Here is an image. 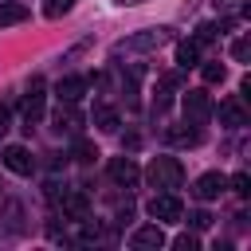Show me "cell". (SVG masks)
<instances>
[{
    "label": "cell",
    "instance_id": "cell-7",
    "mask_svg": "<svg viewBox=\"0 0 251 251\" xmlns=\"http://www.w3.org/2000/svg\"><path fill=\"white\" fill-rule=\"evenodd\" d=\"M0 161H4L16 176H31V169H35V157H31L24 145H8V149L0 153Z\"/></svg>",
    "mask_w": 251,
    "mask_h": 251
},
{
    "label": "cell",
    "instance_id": "cell-18",
    "mask_svg": "<svg viewBox=\"0 0 251 251\" xmlns=\"http://www.w3.org/2000/svg\"><path fill=\"white\" fill-rule=\"evenodd\" d=\"M71 8H75V0H47V4H43V16H47V20H59V16H67Z\"/></svg>",
    "mask_w": 251,
    "mask_h": 251
},
{
    "label": "cell",
    "instance_id": "cell-17",
    "mask_svg": "<svg viewBox=\"0 0 251 251\" xmlns=\"http://www.w3.org/2000/svg\"><path fill=\"white\" fill-rule=\"evenodd\" d=\"M165 137H169L173 145H196V141H200V129H184V126H173Z\"/></svg>",
    "mask_w": 251,
    "mask_h": 251
},
{
    "label": "cell",
    "instance_id": "cell-15",
    "mask_svg": "<svg viewBox=\"0 0 251 251\" xmlns=\"http://www.w3.org/2000/svg\"><path fill=\"white\" fill-rule=\"evenodd\" d=\"M20 20H27V8H24V4H16V0H0V27L20 24Z\"/></svg>",
    "mask_w": 251,
    "mask_h": 251
},
{
    "label": "cell",
    "instance_id": "cell-10",
    "mask_svg": "<svg viewBox=\"0 0 251 251\" xmlns=\"http://www.w3.org/2000/svg\"><path fill=\"white\" fill-rule=\"evenodd\" d=\"M20 110H24V122H27V129H31L39 118H43V82H39V78L31 82V90H27V98H24V106H20Z\"/></svg>",
    "mask_w": 251,
    "mask_h": 251
},
{
    "label": "cell",
    "instance_id": "cell-21",
    "mask_svg": "<svg viewBox=\"0 0 251 251\" xmlns=\"http://www.w3.org/2000/svg\"><path fill=\"white\" fill-rule=\"evenodd\" d=\"M227 184H231V188H235L239 196H251V176H247V173H235V176H231Z\"/></svg>",
    "mask_w": 251,
    "mask_h": 251
},
{
    "label": "cell",
    "instance_id": "cell-2",
    "mask_svg": "<svg viewBox=\"0 0 251 251\" xmlns=\"http://www.w3.org/2000/svg\"><path fill=\"white\" fill-rule=\"evenodd\" d=\"M169 35H173L169 27H149V31H137V35H126V39H118V43H114V55H133V51H153V47H161V43H165Z\"/></svg>",
    "mask_w": 251,
    "mask_h": 251
},
{
    "label": "cell",
    "instance_id": "cell-6",
    "mask_svg": "<svg viewBox=\"0 0 251 251\" xmlns=\"http://www.w3.org/2000/svg\"><path fill=\"white\" fill-rule=\"evenodd\" d=\"M129 247H133V251H157V247H165L161 224H157V220H153V224H141V227L129 235Z\"/></svg>",
    "mask_w": 251,
    "mask_h": 251
},
{
    "label": "cell",
    "instance_id": "cell-3",
    "mask_svg": "<svg viewBox=\"0 0 251 251\" xmlns=\"http://www.w3.org/2000/svg\"><path fill=\"white\" fill-rule=\"evenodd\" d=\"M180 106H184L188 126H204V122L216 114V106H212V94H208V90H188V94L180 98Z\"/></svg>",
    "mask_w": 251,
    "mask_h": 251
},
{
    "label": "cell",
    "instance_id": "cell-25",
    "mask_svg": "<svg viewBox=\"0 0 251 251\" xmlns=\"http://www.w3.org/2000/svg\"><path fill=\"white\" fill-rule=\"evenodd\" d=\"M247 51H251V43H247V39H235V47H231V55H235L239 63L247 59Z\"/></svg>",
    "mask_w": 251,
    "mask_h": 251
},
{
    "label": "cell",
    "instance_id": "cell-9",
    "mask_svg": "<svg viewBox=\"0 0 251 251\" xmlns=\"http://www.w3.org/2000/svg\"><path fill=\"white\" fill-rule=\"evenodd\" d=\"M51 122H55V133H78L82 129V114L75 110V102H59Z\"/></svg>",
    "mask_w": 251,
    "mask_h": 251
},
{
    "label": "cell",
    "instance_id": "cell-11",
    "mask_svg": "<svg viewBox=\"0 0 251 251\" xmlns=\"http://www.w3.org/2000/svg\"><path fill=\"white\" fill-rule=\"evenodd\" d=\"M86 86H90V78H82V75H67V78L55 86V98H59V102H78V98L86 94Z\"/></svg>",
    "mask_w": 251,
    "mask_h": 251
},
{
    "label": "cell",
    "instance_id": "cell-27",
    "mask_svg": "<svg viewBox=\"0 0 251 251\" xmlns=\"http://www.w3.org/2000/svg\"><path fill=\"white\" fill-rule=\"evenodd\" d=\"M118 4H141V0H118Z\"/></svg>",
    "mask_w": 251,
    "mask_h": 251
},
{
    "label": "cell",
    "instance_id": "cell-13",
    "mask_svg": "<svg viewBox=\"0 0 251 251\" xmlns=\"http://www.w3.org/2000/svg\"><path fill=\"white\" fill-rule=\"evenodd\" d=\"M86 212H90V200H86V192H63V216H71V220H86Z\"/></svg>",
    "mask_w": 251,
    "mask_h": 251
},
{
    "label": "cell",
    "instance_id": "cell-24",
    "mask_svg": "<svg viewBox=\"0 0 251 251\" xmlns=\"http://www.w3.org/2000/svg\"><path fill=\"white\" fill-rule=\"evenodd\" d=\"M75 157H78V161H94V157H98V149H94L90 141H75Z\"/></svg>",
    "mask_w": 251,
    "mask_h": 251
},
{
    "label": "cell",
    "instance_id": "cell-8",
    "mask_svg": "<svg viewBox=\"0 0 251 251\" xmlns=\"http://www.w3.org/2000/svg\"><path fill=\"white\" fill-rule=\"evenodd\" d=\"M227 188V176L224 173H204V176H196V184H192V192H196V200H216L220 192Z\"/></svg>",
    "mask_w": 251,
    "mask_h": 251
},
{
    "label": "cell",
    "instance_id": "cell-16",
    "mask_svg": "<svg viewBox=\"0 0 251 251\" xmlns=\"http://www.w3.org/2000/svg\"><path fill=\"white\" fill-rule=\"evenodd\" d=\"M94 126H98L102 133H114V129H118V110H114V106H94Z\"/></svg>",
    "mask_w": 251,
    "mask_h": 251
},
{
    "label": "cell",
    "instance_id": "cell-12",
    "mask_svg": "<svg viewBox=\"0 0 251 251\" xmlns=\"http://www.w3.org/2000/svg\"><path fill=\"white\" fill-rule=\"evenodd\" d=\"M220 122H224V126H231V129L247 126V110H243V102H239V98H227V102H220Z\"/></svg>",
    "mask_w": 251,
    "mask_h": 251
},
{
    "label": "cell",
    "instance_id": "cell-19",
    "mask_svg": "<svg viewBox=\"0 0 251 251\" xmlns=\"http://www.w3.org/2000/svg\"><path fill=\"white\" fill-rule=\"evenodd\" d=\"M200 75H204V82H224V75H227V71H224V63H204V67H200Z\"/></svg>",
    "mask_w": 251,
    "mask_h": 251
},
{
    "label": "cell",
    "instance_id": "cell-20",
    "mask_svg": "<svg viewBox=\"0 0 251 251\" xmlns=\"http://www.w3.org/2000/svg\"><path fill=\"white\" fill-rule=\"evenodd\" d=\"M216 35H220V27H216V24H200V27H196V35H192V39H196V43H200V47H204V43H212V39H216Z\"/></svg>",
    "mask_w": 251,
    "mask_h": 251
},
{
    "label": "cell",
    "instance_id": "cell-26",
    "mask_svg": "<svg viewBox=\"0 0 251 251\" xmlns=\"http://www.w3.org/2000/svg\"><path fill=\"white\" fill-rule=\"evenodd\" d=\"M4 133H8V110L0 106V137H4Z\"/></svg>",
    "mask_w": 251,
    "mask_h": 251
},
{
    "label": "cell",
    "instance_id": "cell-5",
    "mask_svg": "<svg viewBox=\"0 0 251 251\" xmlns=\"http://www.w3.org/2000/svg\"><path fill=\"white\" fill-rule=\"evenodd\" d=\"M110 180H114L118 188H133V184L141 180L137 161H133V157H114V161H110Z\"/></svg>",
    "mask_w": 251,
    "mask_h": 251
},
{
    "label": "cell",
    "instance_id": "cell-22",
    "mask_svg": "<svg viewBox=\"0 0 251 251\" xmlns=\"http://www.w3.org/2000/svg\"><path fill=\"white\" fill-rule=\"evenodd\" d=\"M188 224H192L196 231H204V227H212V216H208L204 208H196V212H188Z\"/></svg>",
    "mask_w": 251,
    "mask_h": 251
},
{
    "label": "cell",
    "instance_id": "cell-4",
    "mask_svg": "<svg viewBox=\"0 0 251 251\" xmlns=\"http://www.w3.org/2000/svg\"><path fill=\"white\" fill-rule=\"evenodd\" d=\"M145 212H149L157 224H180V220H184V204H180L173 192H157Z\"/></svg>",
    "mask_w": 251,
    "mask_h": 251
},
{
    "label": "cell",
    "instance_id": "cell-1",
    "mask_svg": "<svg viewBox=\"0 0 251 251\" xmlns=\"http://www.w3.org/2000/svg\"><path fill=\"white\" fill-rule=\"evenodd\" d=\"M145 180L153 188H161V192H173V188L184 184V165L176 157H153L149 169H145Z\"/></svg>",
    "mask_w": 251,
    "mask_h": 251
},
{
    "label": "cell",
    "instance_id": "cell-14",
    "mask_svg": "<svg viewBox=\"0 0 251 251\" xmlns=\"http://www.w3.org/2000/svg\"><path fill=\"white\" fill-rule=\"evenodd\" d=\"M176 67H180V71H188V67H200V43H196V39H184V43H176Z\"/></svg>",
    "mask_w": 251,
    "mask_h": 251
},
{
    "label": "cell",
    "instance_id": "cell-23",
    "mask_svg": "<svg viewBox=\"0 0 251 251\" xmlns=\"http://www.w3.org/2000/svg\"><path fill=\"white\" fill-rule=\"evenodd\" d=\"M173 247H176V251H200V239L188 231V235H176V239H173Z\"/></svg>",
    "mask_w": 251,
    "mask_h": 251
}]
</instances>
